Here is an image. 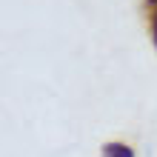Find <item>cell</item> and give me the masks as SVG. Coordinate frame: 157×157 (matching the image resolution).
<instances>
[{
  "label": "cell",
  "instance_id": "cell-1",
  "mask_svg": "<svg viewBox=\"0 0 157 157\" xmlns=\"http://www.w3.org/2000/svg\"><path fill=\"white\" fill-rule=\"evenodd\" d=\"M100 157H134V151L128 146H123V143H106Z\"/></svg>",
  "mask_w": 157,
  "mask_h": 157
},
{
  "label": "cell",
  "instance_id": "cell-2",
  "mask_svg": "<svg viewBox=\"0 0 157 157\" xmlns=\"http://www.w3.org/2000/svg\"><path fill=\"white\" fill-rule=\"evenodd\" d=\"M146 20H149V29H151V37L157 46V0H146Z\"/></svg>",
  "mask_w": 157,
  "mask_h": 157
}]
</instances>
